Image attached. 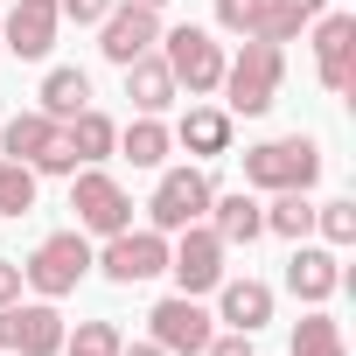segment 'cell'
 I'll return each instance as SVG.
<instances>
[{"mask_svg": "<svg viewBox=\"0 0 356 356\" xmlns=\"http://www.w3.org/2000/svg\"><path fill=\"white\" fill-rule=\"evenodd\" d=\"M280 77H286L280 42L245 35V49H238V56H224V84H217V91H224V112H231V119H259V112H273Z\"/></svg>", "mask_w": 356, "mask_h": 356, "instance_id": "6da1fadb", "label": "cell"}, {"mask_svg": "<svg viewBox=\"0 0 356 356\" xmlns=\"http://www.w3.org/2000/svg\"><path fill=\"white\" fill-rule=\"evenodd\" d=\"M314 182H321V147L307 133H280V140L245 147V189L280 196V189H314Z\"/></svg>", "mask_w": 356, "mask_h": 356, "instance_id": "7a4b0ae2", "label": "cell"}, {"mask_svg": "<svg viewBox=\"0 0 356 356\" xmlns=\"http://www.w3.org/2000/svg\"><path fill=\"white\" fill-rule=\"evenodd\" d=\"M84 273H91V238H84V231H49V238L22 259V280H29L42 300L77 293V286H84Z\"/></svg>", "mask_w": 356, "mask_h": 356, "instance_id": "3957f363", "label": "cell"}, {"mask_svg": "<svg viewBox=\"0 0 356 356\" xmlns=\"http://www.w3.org/2000/svg\"><path fill=\"white\" fill-rule=\"evenodd\" d=\"M161 63L175 70V84H182L189 98H210L224 84V42L210 29H196V22H182V29L161 35Z\"/></svg>", "mask_w": 356, "mask_h": 356, "instance_id": "277c9868", "label": "cell"}, {"mask_svg": "<svg viewBox=\"0 0 356 356\" xmlns=\"http://www.w3.org/2000/svg\"><path fill=\"white\" fill-rule=\"evenodd\" d=\"M0 154L29 161L35 175H77V154L63 140V119H49V112H15L8 133H0Z\"/></svg>", "mask_w": 356, "mask_h": 356, "instance_id": "5b68a950", "label": "cell"}, {"mask_svg": "<svg viewBox=\"0 0 356 356\" xmlns=\"http://www.w3.org/2000/svg\"><path fill=\"white\" fill-rule=\"evenodd\" d=\"M210 196H217V182H210L203 168H161V182H154V203H147V224L175 238V231L203 224Z\"/></svg>", "mask_w": 356, "mask_h": 356, "instance_id": "8992f818", "label": "cell"}, {"mask_svg": "<svg viewBox=\"0 0 356 356\" xmlns=\"http://www.w3.org/2000/svg\"><path fill=\"white\" fill-rule=\"evenodd\" d=\"M91 266L112 280V286H140V280H154V273H168V231H112L105 238V252H91Z\"/></svg>", "mask_w": 356, "mask_h": 356, "instance_id": "52a82bcc", "label": "cell"}, {"mask_svg": "<svg viewBox=\"0 0 356 356\" xmlns=\"http://www.w3.org/2000/svg\"><path fill=\"white\" fill-rule=\"evenodd\" d=\"M168 273H175V293H217V280H224V245H217V231L210 224H189V231H175L168 238Z\"/></svg>", "mask_w": 356, "mask_h": 356, "instance_id": "ba28073f", "label": "cell"}, {"mask_svg": "<svg viewBox=\"0 0 356 356\" xmlns=\"http://www.w3.org/2000/svg\"><path fill=\"white\" fill-rule=\"evenodd\" d=\"M70 210H77V231H98V238H112V231L133 224V196L119 189V175H105V168L70 175Z\"/></svg>", "mask_w": 356, "mask_h": 356, "instance_id": "9c48e42d", "label": "cell"}, {"mask_svg": "<svg viewBox=\"0 0 356 356\" xmlns=\"http://www.w3.org/2000/svg\"><path fill=\"white\" fill-rule=\"evenodd\" d=\"M63 314L56 300H8L0 307V349L8 356H56L63 349Z\"/></svg>", "mask_w": 356, "mask_h": 356, "instance_id": "30bf717a", "label": "cell"}, {"mask_svg": "<svg viewBox=\"0 0 356 356\" xmlns=\"http://www.w3.org/2000/svg\"><path fill=\"white\" fill-rule=\"evenodd\" d=\"M147 328H154V342H161L168 356H203V349H210V335H217L196 293H168V300H154Z\"/></svg>", "mask_w": 356, "mask_h": 356, "instance_id": "8fae6325", "label": "cell"}, {"mask_svg": "<svg viewBox=\"0 0 356 356\" xmlns=\"http://www.w3.org/2000/svg\"><path fill=\"white\" fill-rule=\"evenodd\" d=\"M161 42V15L154 8H140V0H112V15L98 22V49H105V63H133V56H147Z\"/></svg>", "mask_w": 356, "mask_h": 356, "instance_id": "7c38bea8", "label": "cell"}, {"mask_svg": "<svg viewBox=\"0 0 356 356\" xmlns=\"http://www.w3.org/2000/svg\"><path fill=\"white\" fill-rule=\"evenodd\" d=\"M314 77H321V91L356 84V15H321L314 22Z\"/></svg>", "mask_w": 356, "mask_h": 356, "instance_id": "4fadbf2b", "label": "cell"}, {"mask_svg": "<svg viewBox=\"0 0 356 356\" xmlns=\"http://www.w3.org/2000/svg\"><path fill=\"white\" fill-rule=\"evenodd\" d=\"M56 29H63V15H56V0H15L8 8V22H0V49H15V56H49L56 49Z\"/></svg>", "mask_w": 356, "mask_h": 356, "instance_id": "5bb4252c", "label": "cell"}, {"mask_svg": "<svg viewBox=\"0 0 356 356\" xmlns=\"http://www.w3.org/2000/svg\"><path fill=\"white\" fill-rule=\"evenodd\" d=\"M335 286H342V259H335L328 245H307V238H300L293 259H286V293L307 300V307H321Z\"/></svg>", "mask_w": 356, "mask_h": 356, "instance_id": "9a60e30c", "label": "cell"}, {"mask_svg": "<svg viewBox=\"0 0 356 356\" xmlns=\"http://www.w3.org/2000/svg\"><path fill=\"white\" fill-rule=\"evenodd\" d=\"M217 321H231L238 335H259L273 321V286L266 280H217Z\"/></svg>", "mask_w": 356, "mask_h": 356, "instance_id": "2e32d148", "label": "cell"}, {"mask_svg": "<svg viewBox=\"0 0 356 356\" xmlns=\"http://www.w3.org/2000/svg\"><path fill=\"white\" fill-rule=\"evenodd\" d=\"M175 133V147H189L196 161H217V154H231V112L224 105H189L182 119L168 126Z\"/></svg>", "mask_w": 356, "mask_h": 356, "instance_id": "e0dca14e", "label": "cell"}, {"mask_svg": "<svg viewBox=\"0 0 356 356\" xmlns=\"http://www.w3.org/2000/svg\"><path fill=\"white\" fill-rule=\"evenodd\" d=\"M126 98H133V112H147V119H161L175 98H182V84H175V70L147 49V56H133L126 63Z\"/></svg>", "mask_w": 356, "mask_h": 356, "instance_id": "ac0fdd59", "label": "cell"}, {"mask_svg": "<svg viewBox=\"0 0 356 356\" xmlns=\"http://www.w3.org/2000/svg\"><path fill=\"white\" fill-rule=\"evenodd\" d=\"M203 217H210V231H217V245H224V252H231V245L266 238V203H259V196H245V189H238V196H210V210H203Z\"/></svg>", "mask_w": 356, "mask_h": 356, "instance_id": "d6986e66", "label": "cell"}, {"mask_svg": "<svg viewBox=\"0 0 356 356\" xmlns=\"http://www.w3.org/2000/svg\"><path fill=\"white\" fill-rule=\"evenodd\" d=\"M63 140H70V154H77L84 168H98V161L119 147V119H105L98 105H84V112H70V119H63Z\"/></svg>", "mask_w": 356, "mask_h": 356, "instance_id": "ffe728a7", "label": "cell"}, {"mask_svg": "<svg viewBox=\"0 0 356 356\" xmlns=\"http://www.w3.org/2000/svg\"><path fill=\"white\" fill-rule=\"evenodd\" d=\"M321 8H328V0H266V15H259V42H293L300 29H314L321 22Z\"/></svg>", "mask_w": 356, "mask_h": 356, "instance_id": "44dd1931", "label": "cell"}, {"mask_svg": "<svg viewBox=\"0 0 356 356\" xmlns=\"http://www.w3.org/2000/svg\"><path fill=\"white\" fill-rule=\"evenodd\" d=\"M168 147H175V133H168L161 119H147V112H140L133 126H119V147H112V154H126L133 168H161V161H168Z\"/></svg>", "mask_w": 356, "mask_h": 356, "instance_id": "7402d4cb", "label": "cell"}, {"mask_svg": "<svg viewBox=\"0 0 356 356\" xmlns=\"http://www.w3.org/2000/svg\"><path fill=\"white\" fill-rule=\"evenodd\" d=\"M91 105V77L77 70V63H56L49 77H42V112L49 119H70V112H84Z\"/></svg>", "mask_w": 356, "mask_h": 356, "instance_id": "603a6c76", "label": "cell"}, {"mask_svg": "<svg viewBox=\"0 0 356 356\" xmlns=\"http://www.w3.org/2000/svg\"><path fill=\"white\" fill-rule=\"evenodd\" d=\"M286 356H349V342H342V321H328L321 307H307V314L293 321V342H286Z\"/></svg>", "mask_w": 356, "mask_h": 356, "instance_id": "cb8c5ba5", "label": "cell"}, {"mask_svg": "<svg viewBox=\"0 0 356 356\" xmlns=\"http://www.w3.org/2000/svg\"><path fill=\"white\" fill-rule=\"evenodd\" d=\"M266 231L286 238V245H300V238L314 231V203H307V189H280V196L266 203Z\"/></svg>", "mask_w": 356, "mask_h": 356, "instance_id": "d4e9b609", "label": "cell"}, {"mask_svg": "<svg viewBox=\"0 0 356 356\" xmlns=\"http://www.w3.org/2000/svg\"><path fill=\"white\" fill-rule=\"evenodd\" d=\"M35 210V168L0 154V217H29Z\"/></svg>", "mask_w": 356, "mask_h": 356, "instance_id": "484cf974", "label": "cell"}, {"mask_svg": "<svg viewBox=\"0 0 356 356\" xmlns=\"http://www.w3.org/2000/svg\"><path fill=\"white\" fill-rule=\"evenodd\" d=\"M314 231L328 238V252L356 245V203H349V196H335V203H314Z\"/></svg>", "mask_w": 356, "mask_h": 356, "instance_id": "4316f807", "label": "cell"}, {"mask_svg": "<svg viewBox=\"0 0 356 356\" xmlns=\"http://www.w3.org/2000/svg\"><path fill=\"white\" fill-rule=\"evenodd\" d=\"M119 342H126V335H119L112 321H77V335H63L56 356H119Z\"/></svg>", "mask_w": 356, "mask_h": 356, "instance_id": "83f0119b", "label": "cell"}, {"mask_svg": "<svg viewBox=\"0 0 356 356\" xmlns=\"http://www.w3.org/2000/svg\"><path fill=\"white\" fill-rule=\"evenodd\" d=\"M259 15H266V0H217V29H231V35H252Z\"/></svg>", "mask_w": 356, "mask_h": 356, "instance_id": "f1b7e54d", "label": "cell"}, {"mask_svg": "<svg viewBox=\"0 0 356 356\" xmlns=\"http://www.w3.org/2000/svg\"><path fill=\"white\" fill-rule=\"evenodd\" d=\"M56 15L77 22V29H98V22L112 15V0H56Z\"/></svg>", "mask_w": 356, "mask_h": 356, "instance_id": "f546056e", "label": "cell"}, {"mask_svg": "<svg viewBox=\"0 0 356 356\" xmlns=\"http://www.w3.org/2000/svg\"><path fill=\"white\" fill-rule=\"evenodd\" d=\"M203 356H259V349H252V335H238V328H231V335H210V349H203Z\"/></svg>", "mask_w": 356, "mask_h": 356, "instance_id": "4dcf8cb0", "label": "cell"}, {"mask_svg": "<svg viewBox=\"0 0 356 356\" xmlns=\"http://www.w3.org/2000/svg\"><path fill=\"white\" fill-rule=\"evenodd\" d=\"M22 259H0V307H8V300H22Z\"/></svg>", "mask_w": 356, "mask_h": 356, "instance_id": "1f68e13d", "label": "cell"}, {"mask_svg": "<svg viewBox=\"0 0 356 356\" xmlns=\"http://www.w3.org/2000/svg\"><path fill=\"white\" fill-rule=\"evenodd\" d=\"M119 356H168L161 342H119Z\"/></svg>", "mask_w": 356, "mask_h": 356, "instance_id": "d6a6232c", "label": "cell"}, {"mask_svg": "<svg viewBox=\"0 0 356 356\" xmlns=\"http://www.w3.org/2000/svg\"><path fill=\"white\" fill-rule=\"evenodd\" d=\"M140 8H154V15H161V8H168V0H140Z\"/></svg>", "mask_w": 356, "mask_h": 356, "instance_id": "836d02e7", "label": "cell"}, {"mask_svg": "<svg viewBox=\"0 0 356 356\" xmlns=\"http://www.w3.org/2000/svg\"><path fill=\"white\" fill-rule=\"evenodd\" d=\"M0 356H8V349H0Z\"/></svg>", "mask_w": 356, "mask_h": 356, "instance_id": "e575fe53", "label": "cell"}]
</instances>
